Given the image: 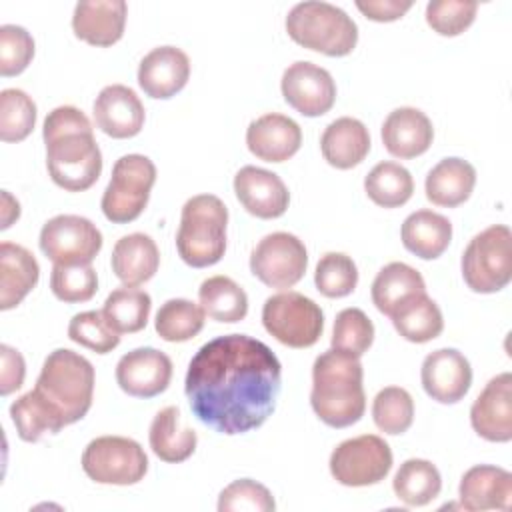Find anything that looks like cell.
I'll list each match as a JSON object with an SVG mask.
<instances>
[{
  "mask_svg": "<svg viewBox=\"0 0 512 512\" xmlns=\"http://www.w3.org/2000/svg\"><path fill=\"white\" fill-rule=\"evenodd\" d=\"M474 432L488 442L512 440V374L502 372L488 380L470 408Z\"/></svg>",
  "mask_w": 512,
  "mask_h": 512,
  "instance_id": "e0dca14e",
  "label": "cell"
},
{
  "mask_svg": "<svg viewBox=\"0 0 512 512\" xmlns=\"http://www.w3.org/2000/svg\"><path fill=\"white\" fill-rule=\"evenodd\" d=\"M126 14L128 6L124 0L78 2L72 14V30L76 38L92 46H112L124 34Z\"/></svg>",
  "mask_w": 512,
  "mask_h": 512,
  "instance_id": "7402d4cb",
  "label": "cell"
},
{
  "mask_svg": "<svg viewBox=\"0 0 512 512\" xmlns=\"http://www.w3.org/2000/svg\"><path fill=\"white\" fill-rule=\"evenodd\" d=\"M424 392L440 404L460 402L472 384V368L468 358L456 348H440L430 352L420 368Z\"/></svg>",
  "mask_w": 512,
  "mask_h": 512,
  "instance_id": "9a60e30c",
  "label": "cell"
},
{
  "mask_svg": "<svg viewBox=\"0 0 512 512\" xmlns=\"http://www.w3.org/2000/svg\"><path fill=\"white\" fill-rule=\"evenodd\" d=\"M478 2L470 0H432L426 6V22L440 36L462 34L476 18Z\"/></svg>",
  "mask_w": 512,
  "mask_h": 512,
  "instance_id": "bcb514c9",
  "label": "cell"
},
{
  "mask_svg": "<svg viewBox=\"0 0 512 512\" xmlns=\"http://www.w3.org/2000/svg\"><path fill=\"white\" fill-rule=\"evenodd\" d=\"M112 272L124 286H140L148 282L160 266L156 242L142 232L122 236L112 248Z\"/></svg>",
  "mask_w": 512,
  "mask_h": 512,
  "instance_id": "4316f807",
  "label": "cell"
},
{
  "mask_svg": "<svg viewBox=\"0 0 512 512\" xmlns=\"http://www.w3.org/2000/svg\"><path fill=\"white\" fill-rule=\"evenodd\" d=\"M64 418L66 426L82 420L94 396V366L82 354L58 348L42 364L34 386Z\"/></svg>",
  "mask_w": 512,
  "mask_h": 512,
  "instance_id": "277c9868",
  "label": "cell"
},
{
  "mask_svg": "<svg viewBox=\"0 0 512 512\" xmlns=\"http://www.w3.org/2000/svg\"><path fill=\"white\" fill-rule=\"evenodd\" d=\"M356 8L374 22H394L410 8V0H356Z\"/></svg>",
  "mask_w": 512,
  "mask_h": 512,
  "instance_id": "681fc988",
  "label": "cell"
},
{
  "mask_svg": "<svg viewBox=\"0 0 512 512\" xmlns=\"http://www.w3.org/2000/svg\"><path fill=\"white\" fill-rule=\"evenodd\" d=\"M462 276L472 292L494 294L512 280V232L494 224L476 234L462 254Z\"/></svg>",
  "mask_w": 512,
  "mask_h": 512,
  "instance_id": "52a82bcc",
  "label": "cell"
},
{
  "mask_svg": "<svg viewBox=\"0 0 512 512\" xmlns=\"http://www.w3.org/2000/svg\"><path fill=\"white\" fill-rule=\"evenodd\" d=\"M82 470L98 484L130 486L148 472V456L132 438L98 436L82 452Z\"/></svg>",
  "mask_w": 512,
  "mask_h": 512,
  "instance_id": "30bf717a",
  "label": "cell"
},
{
  "mask_svg": "<svg viewBox=\"0 0 512 512\" xmlns=\"http://www.w3.org/2000/svg\"><path fill=\"white\" fill-rule=\"evenodd\" d=\"M330 474L342 486H372L392 470V450L376 434H362L340 442L330 454Z\"/></svg>",
  "mask_w": 512,
  "mask_h": 512,
  "instance_id": "8fae6325",
  "label": "cell"
},
{
  "mask_svg": "<svg viewBox=\"0 0 512 512\" xmlns=\"http://www.w3.org/2000/svg\"><path fill=\"white\" fill-rule=\"evenodd\" d=\"M0 360H2V368H0V394L8 396V394L16 392L24 384L26 362H24L22 354L16 348L8 346V344L0 346Z\"/></svg>",
  "mask_w": 512,
  "mask_h": 512,
  "instance_id": "c3c4849f",
  "label": "cell"
},
{
  "mask_svg": "<svg viewBox=\"0 0 512 512\" xmlns=\"http://www.w3.org/2000/svg\"><path fill=\"white\" fill-rule=\"evenodd\" d=\"M458 496L466 510H510L512 474L492 464L472 466L460 480Z\"/></svg>",
  "mask_w": 512,
  "mask_h": 512,
  "instance_id": "cb8c5ba5",
  "label": "cell"
},
{
  "mask_svg": "<svg viewBox=\"0 0 512 512\" xmlns=\"http://www.w3.org/2000/svg\"><path fill=\"white\" fill-rule=\"evenodd\" d=\"M40 266L30 250L14 242L0 244V310L18 306L38 284Z\"/></svg>",
  "mask_w": 512,
  "mask_h": 512,
  "instance_id": "484cf974",
  "label": "cell"
},
{
  "mask_svg": "<svg viewBox=\"0 0 512 512\" xmlns=\"http://www.w3.org/2000/svg\"><path fill=\"white\" fill-rule=\"evenodd\" d=\"M426 284L422 274L404 264V262H390L386 264L372 282V302L378 308V312L392 316L396 308H400L404 302H408L416 294H424Z\"/></svg>",
  "mask_w": 512,
  "mask_h": 512,
  "instance_id": "4dcf8cb0",
  "label": "cell"
},
{
  "mask_svg": "<svg viewBox=\"0 0 512 512\" xmlns=\"http://www.w3.org/2000/svg\"><path fill=\"white\" fill-rule=\"evenodd\" d=\"M362 378L360 358L348 352L330 348L314 360L310 404L326 426L346 428L364 416L366 394Z\"/></svg>",
  "mask_w": 512,
  "mask_h": 512,
  "instance_id": "3957f363",
  "label": "cell"
},
{
  "mask_svg": "<svg viewBox=\"0 0 512 512\" xmlns=\"http://www.w3.org/2000/svg\"><path fill=\"white\" fill-rule=\"evenodd\" d=\"M68 338L96 354H108L120 344V332L106 320L102 310H86L72 316Z\"/></svg>",
  "mask_w": 512,
  "mask_h": 512,
  "instance_id": "b9f144b4",
  "label": "cell"
},
{
  "mask_svg": "<svg viewBox=\"0 0 512 512\" xmlns=\"http://www.w3.org/2000/svg\"><path fill=\"white\" fill-rule=\"evenodd\" d=\"M38 244L54 264H92L102 248V232L84 216L58 214L42 226Z\"/></svg>",
  "mask_w": 512,
  "mask_h": 512,
  "instance_id": "4fadbf2b",
  "label": "cell"
},
{
  "mask_svg": "<svg viewBox=\"0 0 512 512\" xmlns=\"http://www.w3.org/2000/svg\"><path fill=\"white\" fill-rule=\"evenodd\" d=\"M18 216H20L18 200L12 198L8 190H2V224H0V230L10 228L12 222L18 220Z\"/></svg>",
  "mask_w": 512,
  "mask_h": 512,
  "instance_id": "f907efd6",
  "label": "cell"
},
{
  "mask_svg": "<svg viewBox=\"0 0 512 512\" xmlns=\"http://www.w3.org/2000/svg\"><path fill=\"white\" fill-rule=\"evenodd\" d=\"M190 78V58L176 46L150 50L138 66V84L146 96L168 100L178 94Z\"/></svg>",
  "mask_w": 512,
  "mask_h": 512,
  "instance_id": "ffe728a7",
  "label": "cell"
},
{
  "mask_svg": "<svg viewBox=\"0 0 512 512\" xmlns=\"http://www.w3.org/2000/svg\"><path fill=\"white\" fill-rule=\"evenodd\" d=\"M374 342V324L360 308H344L336 314L332 328V348L356 358L364 356Z\"/></svg>",
  "mask_w": 512,
  "mask_h": 512,
  "instance_id": "7bdbcfd3",
  "label": "cell"
},
{
  "mask_svg": "<svg viewBox=\"0 0 512 512\" xmlns=\"http://www.w3.org/2000/svg\"><path fill=\"white\" fill-rule=\"evenodd\" d=\"M34 58V38L16 24L0 26V74L18 76Z\"/></svg>",
  "mask_w": 512,
  "mask_h": 512,
  "instance_id": "7dc6e473",
  "label": "cell"
},
{
  "mask_svg": "<svg viewBox=\"0 0 512 512\" xmlns=\"http://www.w3.org/2000/svg\"><path fill=\"white\" fill-rule=\"evenodd\" d=\"M148 442L160 460L178 464L194 454L198 436L192 428L182 424L176 406H166L154 416L148 430Z\"/></svg>",
  "mask_w": 512,
  "mask_h": 512,
  "instance_id": "f546056e",
  "label": "cell"
},
{
  "mask_svg": "<svg viewBox=\"0 0 512 512\" xmlns=\"http://www.w3.org/2000/svg\"><path fill=\"white\" fill-rule=\"evenodd\" d=\"M280 386V360L264 342L246 334H224L192 356L184 392L204 426L234 436L266 422Z\"/></svg>",
  "mask_w": 512,
  "mask_h": 512,
  "instance_id": "6da1fadb",
  "label": "cell"
},
{
  "mask_svg": "<svg viewBox=\"0 0 512 512\" xmlns=\"http://www.w3.org/2000/svg\"><path fill=\"white\" fill-rule=\"evenodd\" d=\"M42 138L46 168L52 182L68 192H84L102 172V152L88 116L76 106H58L48 112Z\"/></svg>",
  "mask_w": 512,
  "mask_h": 512,
  "instance_id": "7a4b0ae2",
  "label": "cell"
},
{
  "mask_svg": "<svg viewBox=\"0 0 512 512\" xmlns=\"http://www.w3.org/2000/svg\"><path fill=\"white\" fill-rule=\"evenodd\" d=\"M156 182V166L148 156L126 154L112 166L110 182L102 194V212L114 224H128L136 220L148 200Z\"/></svg>",
  "mask_w": 512,
  "mask_h": 512,
  "instance_id": "ba28073f",
  "label": "cell"
},
{
  "mask_svg": "<svg viewBox=\"0 0 512 512\" xmlns=\"http://www.w3.org/2000/svg\"><path fill=\"white\" fill-rule=\"evenodd\" d=\"M198 300L212 320L234 324L248 314V296L240 284L228 276H210L198 288Z\"/></svg>",
  "mask_w": 512,
  "mask_h": 512,
  "instance_id": "836d02e7",
  "label": "cell"
},
{
  "mask_svg": "<svg viewBox=\"0 0 512 512\" xmlns=\"http://www.w3.org/2000/svg\"><path fill=\"white\" fill-rule=\"evenodd\" d=\"M36 124V104L20 88L0 92V138L2 142H22Z\"/></svg>",
  "mask_w": 512,
  "mask_h": 512,
  "instance_id": "f35d334b",
  "label": "cell"
},
{
  "mask_svg": "<svg viewBox=\"0 0 512 512\" xmlns=\"http://www.w3.org/2000/svg\"><path fill=\"white\" fill-rule=\"evenodd\" d=\"M228 208L214 194H198L184 202L176 248L192 268H206L222 260L226 252Z\"/></svg>",
  "mask_w": 512,
  "mask_h": 512,
  "instance_id": "5b68a950",
  "label": "cell"
},
{
  "mask_svg": "<svg viewBox=\"0 0 512 512\" xmlns=\"http://www.w3.org/2000/svg\"><path fill=\"white\" fill-rule=\"evenodd\" d=\"M96 128L112 138H132L144 126V104L124 84H110L100 90L92 106Z\"/></svg>",
  "mask_w": 512,
  "mask_h": 512,
  "instance_id": "d6986e66",
  "label": "cell"
},
{
  "mask_svg": "<svg viewBox=\"0 0 512 512\" xmlns=\"http://www.w3.org/2000/svg\"><path fill=\"white\" fill-rule=\"evenodd\" d=\"M172 380V360L156 348H136L126 352L116 364L118 386L134 398H154Z\"/></svg>",
  "mask_w": 512,
  "mask_h": 512,
  "instance_id": "2e32d148",
  "label": "cell"
},
{
  "mask_svg": "<svg viewBox=\"0 0 512 512\" xmlns=\"http://www.w3.org/2000/svg\"><path fill=\"white\" fill-rule=\"evenodd\" d=\"M476 184V170L464 158H444L426 176V198L434 206L454 208L464 204Z\"/></svg>",
  "mask_w": 512,
  "mask_h": 512,
  "instance_id": "83f0119b",
  "label": "cell"
},
{
  "mask_svg": "<svg viewBox=\"0 0 512 512\" xmlns=\"http://www.w3.org/2000/svg\"><path fill=\"white\" fill-rule=\"evenodd\" d=\"M390 320L404 340L416 344L430 342L438 338L444 330L442 312L426 292L412 296L408 302L396 308Z\"/></svg>",
  "mask_w": 512,
  "mask_h": 512,
  "instance_id": "d6a6232c",
  "label": "cell"
},
{
  "mask_svg": "<svg viewBox=\"0 0 512 512\" xmlns=\"http://www.w3.org/2000/svg\"><path fill=\"white\" fill-rule=\"evenodd\" d=\"M302 144V130L292 118L270 112L250 122L246 130L248 150L264 162H284L292 158Z\"/></svg>",
  "mask_w": 512,
  "mask_h": 512,
  "instance_id": "44dd1931",
  "label": "cell"
},
{
  "mask_svg": "<svg viewBox=\"0 0 512 512\" xmlns=\"http://www.w3.org/2000/svg\"><path fill=\"white\" fill-rule=\"evenodd\" d=\"M262 324L280 344L290 348H310L322 336L324 314L312 298L294 290H284L266 298L262 306Z\"/></svg>",
  "mask_w": 512,
  "mask_h": 512,
  "instance_id": "9c48e42d",
  "label": "cell"
},
{
  "mask_svg": "<svg viewBox=\"0 0 512 512\" xmlns=\"http://www.w3.org/2000/svg\"><path fill=\"white\" fill-rule=\"evenodd\" d=\"M314 284L326 298H344L358 284V268L354 260L342 252H326L314 270Z\"/></svg>",
  "mask_w": 512,
  "mask_h": 512,
  "instance_id": "60d3db41",
  "label": "cell"
},
{
  "mask_svg": "<svg viewBox=\"0 0 512 512\" xmlns=\"http://www.w3.org/2000/svg\"><path fill=\"white\" fill-rule=\"evenodd\" d=\"M374 424L384 434H404L414 420V400L406 388L386 386L372 402Z\"/></svg>",
  "mask_w": 512,
  "mask_h": 512,
  "instance_id": "ab89813d",
  "label": "cell"
},
{
  "mask_svg": "<svg viewBox=\"0 0 512 512\" xmlns=\"http://www.w3.org/2000/svg\"><path fill=\"white\" fill-rule=\"evenodd\" d=\"M368 198L382 208H398L412 198L414 180L398 162H378L364 178Z\"/></svg>",
  "mask_w": 512,
  "mask_h": 512,
  "instance_id": "d590c367",
  "label": "cell"
},
{
  "mask_svg": "<svg viewBox=\"0 0 512 512\" xmlns=\"http://www.w3.org/2000/svg\"><path fill=\"white\" fill-rule=\"evenodd\" d=\"M402 244L422 260H434L444 254L452 240V224L446 216L432 210L412 212L400 228Z\"/></svg>",
  "mask_w": 512,
  "mask_h": 512,
  "instance_id": "f1b7e54d",
  "label": "cell"
},
{
  "mask_svg": "<svg viewBox=\"0 0 512 512\" xmlns=\"http://www.w3.org/2000/svg\"><path fill=\"white\" fill-rule=\"evenodd\" d=\"M392 488L396 498L406 506H426L440 494L442 478L430 460L410 458L400 464Z\"/></svg>",
  "mask_w": 512,
  "mask_h": 512,
  "instance_id": "e575fe53",
  "label": "cell"
},
{
  "mask_svg": "<svg viewBox=\"0 0 512 512\" xmlns=\"http://www.w3.org/2000/svg\"><path fill=\"white\" fill-rule=\"evenodd\" d=\"M308 266L304 242L290 232L266 234L250 254L252 274L270 288H292Z\"/></svg>",
  "mask_w": 512,
  "mask_h": 512,
  "instance_id": "7c38bea8",
  "label": "cell"
},
{
  "mask_svg": "<svg viewBox=\"0 0 512 512\" xmlns=\"http://www.w3.org/2000/svg\"><path fill=\"white\" fill-rule=\"evenodd\" d=\"M204 310L186 298L166 300L154 320L156 334L166 342H186L198 336L204 328Z\"/></svg>",
  "mask_w": 512,
  "mask_h": 512,
  "instance_id": "74e56055",
  "label": "cell"
},
{
  "mask_svg": "<svg viewBox=\"0 0 512 512\" xmlns=\"http://www.w3.org/2000/svg\"><path fill=\"white\" fill-rule=\"evenodd\" d=\"M320 150L330 166L338 170H350L358 166L370 152L368 128L358 118H336L324 128Z\"/></svg>",
  "mask_w": 512,
  "mask_h": 512,
  "instance_id": "d4e9b609",
  "label": "cell"
},
{
  "mask_svg": "<svg viewBox=\"0 0 512 512\" xmlns=\"http://www.w3.org/2000/svg\"><path fill=\"white\" fill-rule=\"evenodd\" d=\"M52 294L66 302H88L98 290V276L90 264H54L50 274Z\"/></svg>",
  "mask_w": 512,
  "mask_h": 512,
  "instance_id": "ee69618b",
  "label": "cell"
},
{
  "mask_svg": "<svg viewBox=\"0 0 512 512\" xmlns=\"http://www.w3.org/2000/svg\"><path fill=\"white\" fill-rule=\"evenodd\" d=\"M238 202L256 218H280L290 204V192L282 178L258 166H244L234 176Z\"/></svg>",
  "mask_w": 512,
  "mask_h": 512,
  "instance_id": "ac0fdd59",
  "label": "cell"
},
{
  "mask_svg": "<svg viewBox=\"0 0 512 512\" xmlns=\"http://www.w3.org/2000/svg\"><path fill=\"white\" fill-rule=\"evenodd\" d=\"M282 96L302 116L316 118L326 114L336 102V84L332 74L306 60L290 64L282 74Z\"/></svg>",
  "mask_w": 512,
  "mask_h": 512,
  "instance_id": "5bb4252c",
  "label": "cell"
},
{
  "mask_svg": "<svg viewBox=\"0 0 512 512\" xmlns=\"http://www.w3.org/2000/svg\"><path fill=\"white\" fill-rule=\"evenodd\" d=\"M380 134L384 148L394 158L402 160L424 154L434 140V128L430 118L422 110L412 106L392 110L386 116Z\"/></svg>",
  "mask_w": 512,
  "mask_h": 512,
  "instance_id": "603a6c76",
  "label": "cell"
},
{
  "mask_svg": "<svg viewBox=\"0 0 512 512\" xmlns=\"http://www.w3.org/2000/svg\"><path fill=\"white\" fill-rule=\"evenodd\" d=\"M288 36L326 56H348L358 42L356 22L330 2H300L286 16Z\"/></svg>",
  "mask_w": 512,
  "mask_h": 512,
  "instance_id": "8992f818",
  "label": "cell"
},
{
  "mask_svg": "<svg viewBox=\"0 0 512 512\" xmlns=\"http://www.w3.org/2000/svg\"><path fill=\"white\" fill-rule=\"evenodd\" d=\"M10 418L24 442H38L44 434H56L66 426L60 412L36 388L12 402Z\"/></svg>",
  "mask_w": 512,
  "mask_h": 512,
  "instance_id": "1f68e13d",
  "label": "cell"
},
{
  "mask_svg": "<svg viewBox=\"0 0 512 512\" xmlns=\"http://www.w3.org/2000/svg\"><path fill=\"white\" fill-rule=\"evenodd\" d=\"M220 512H274L276 502L272 492L250 478H240L228 484L218 496Z\"/></svg>",
  "mask_w": 512,
  "mask_h": 512,
  "instance_id": "f6af8a7d",
  "label": "cell"
},
{
  "mask_svg": "<svg viewBox=\"0 0 512 512\" xmlns=\"http://www.w3.org/2000/svg\"><path fill=\"white\" fill-rule=\"evenodd\" d=\"M150 308L152 300L148 292L132 286H122L108 294L102 312L120 334H134L148 324Z\"/></svg>",
  "mask_w": 512,
  "mask_h": 512,
  "instance_id": "8d00e7d4",
  "label": "cell"
}]
</instances>
